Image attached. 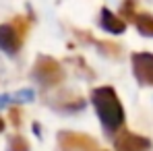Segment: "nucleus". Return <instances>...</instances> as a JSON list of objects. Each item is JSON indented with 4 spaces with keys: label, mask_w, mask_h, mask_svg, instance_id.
Instances as JSON below:
<instances>
[{
    "label": "nucleus",
    "mask_w": 153,
    "mask_h": 151,
    "mask_svg": "<svg viewBox=\"0 0 153 151\" xmlns=\"http://www.w3.org/2000/svg\"><path fill=\"white\" fill-rule=\"evenodd\" d=\"M31 77L44 89H52L64 81V68L52 56H37V60L31 68Z\"/></svg>",
    "instance_id": "nucleus-2"
},
{
    "label": "nucleus",
    "mask_w": 153,
    "mask_h": 151,
    "mask_svg": "<svg viewBox=\"0 0 153 151\" xmlns=\"http://www.w3.org/2000/svg\"><path fill=\"white\" fill-rule=\"evenodd\" d=\"M48 103H50L54 110H58V112H68V114L79 112V110L85 108V100H83L81 95H76V93H66V91L54 95Z\"/></svg>",
    "instance_id": "nucleus-7"
},
{
    "label": "nucleus",
    "mask_w": 153,
    "mask_h": 151,
    "mask_svg": "<svg viewBox=\"0 0 153 151\" xmlns=\"http://www.w3.org/2000/svg\"><path fill=\"white\" fill-rule=\"evenodd\" d=\"M132 23L137 25V29H139L141 35L153 37V15L151 13H137V17H134Z\"/></svg>",
    "instance_id": "nucleus-9"
},
{
    "label": "nucleus",
    "mask_w": 153,
    "mask_h": 151,
    "mask_svg": "<svg viewBox=\"0 0 153 151\" xmlns=\"http://www.w3.org/2000/svg\"><path fill=\"white\" fill-rule=\"evenodd\" d=\"M153 143L151 139L134 135L130 130H120L114 139V149L116 151H151Z\"/></svg>",
    "instance_id": "nucleus-6"
},
{
    "label": "nucleus",
    "mask_w": 153,
    "mask_h": 151,
    "mask_svg": "<svg viewBox=\"0 0 153 151\" xmlns=\"http://www.w3.org/2000/svg\"><path fill=\"white\" fill-rule=\"evenodd\" d=\"M6 151H29V141L23 135H13L6 143Z\"/></svg>",
    "instance_id": "nucleus-10"
},
{
    "label": "nucleus",
    "mask_w": 153,
    "mask_h": 151,
    "mask_svg": "<svg viewBox=\"0 0 153 151\" xmlns=\"http://www.w3.org/2000/svg\"><path fill=\"white\" fill-rule=\"evenodd\" d=\"M91 101L95 106L97 118L103 124L108 135L120 132V128L124 124V108L118 100L114 87H95L91 91Z\"/></svg>",
    "instance_id": "nucleus-1"
},
{
    "label": "nucleus",
    "mask_w": 153,
    "mask_h": 151,
    "mask_svg": "<svg viewBox=\"0 0 153 151\" xmlns=\"http://www.w3.org/2000/svg\"><path fill=\"white\" fill-rule=\"evenodd\" d=\"M132 75L143 87H153V54L149 52H134L130 56Z\"/></svg>",
    "instance_id": "nucleus-5"
},
{
    "label": "nucleus",
    "mask_w": 153,
    "mask_h": 151,
    "mask_svg": "<svg viewBox=\"0 0 153 151\" xmlns=\"http://www.w3.org/2000/svg\"><path fill=\"white\" fill-rule=\"evenodd\" d=\"M27 31H29V21L25 17H15L10 23H2L0 25V50L4 54L15 56L23 46Z\"/></svg>",
    "instance_id": "nucleus-3"
},
{
    "label": "nucleus",
    "mask_w": 153,
    "mask_h": 151,
    "mask_svg": "<svg viewBox=\"0 0 153 151\" xmlns=\"http://www.w3.org/2000/svg\"><path fill=\"white\" fill-rule=\"evenodd\" d=\"M10 120H13V124H15V126H21V110L10 108Z\"/></svg>",
    "instance_id": "nucleus-12"
},
{
    "label": "nucleus",
    "mask_w": 153,
    "mask_h": 151,
    "mask_svg": "<svg viewBox=\"0 0 153 151\" xmlns=\"http://www.w3.org/2000/svg\"><path fill=\"white\" fill-rule=\"evenodd\" d=\"M100 25H102V29L108 31V33L120 35V33H124V29H126V21H124L120 15H114L110 8H102V10H100Z\"/></svg>",
    "instance_id": "nucleus-8"
},
{
    "label": "nucleus",
    "mask_w": 153,
    "mask_h": 151,
    "mask_svg": "<svg viewBox=\"0 0 153 151\" xmlns=\"http://www.w3.org/2000/svg\"><path fill=\"white\" fill-rule=\"evenodd\" d=\"M58 147L60 151H100V145L93 137L73 130L58 132Z\"/></svg>",
    "instance_id": "nucleus-4"
},
{
    "label": "nucleus",
    "mask_w": 153,
    "mask_h": 151,
    "mask_svg": "<svg viewBox=\"0 0 153 151\" xmlns=\"http://www.w3.org/2000/svg\"><path fill=\"white\" fill-rule=\"evenodd\" d=\"M2 130H4V120L0 118V132H2Z\"/></svg>",
    "instance_id": "nucleus-13"
},
{
    "label": "nucleus",
    "mask_w": 153,
    "mask_h": 151,
    "mask_svg": "<svg viewBox=\"0 0 153 151\" xmlns=\"http://www.w3.org/2000/svg\"><path fill=\"white\" fill-rule=\"evenodd\" d=\"M120 15H124L128 21H134V17H137V0H124V4L120 6Z\"/></svg>",
    "instance_id": "nucleus-11"
}]
</instances>
